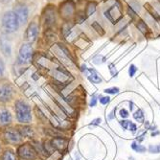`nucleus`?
Returning a JSON list of instances; mask_svg holds the SVG:
<instances>
[{
  "mask_svg": "<svg viewBox=\"0 0 160 160\" xmlns=\"http://www.w3.org/2000/svg\"><path fill=\"white\" fill-rule=\"evenodd\" d=\"M19 20L14 11L6 12L2 16V30L5 34H12L15 32L19 27Z\"/></svg>",
  "mask_w": 160,
  "mask_h": 160,
  "instance_id": "f257e3e1",
  "label": "nucleus"
},
{
  "mask_svg": "<svg viewBox=\"0 0 160 160\" xmlns=\"http://www.w3.org/2000/svg\"><path fill=\"white\" fill-rule=\"evenodd\" d=\"M15 111H16V118L20 123L26 124L31 122L32 114L31 109L27 103L23 101H17L15 103Z\"/></svg>",
  "mask_w": 160,
  "mask_h": 160,
  "instance_id": "f03ea898",
  "label": "nucleus"
},
{
  "mask_svg": "<svg viewBox=\"0 0 160 160\" xmlns=\"http://www.w3.org/2000/svg\"><path fill=\"white\" fill-rule=\"evenodd\" d=\"M59 15L65 21H69L74 16L75 13V3L73 0H64L59 6Z\"/></svg>",
  "mask_w": 160,
  "mask_h": 160,
  "instance_id": "7ed1b4c3",
  "label": "nucleus"
},
{
  "mask_svg": "<svg viewBox=\"0 0 160 160\" xmlns=\"http://www.w3.org/2000/svg\"><path fill=\"white\" fill-rule=\"evenodd\" d=\"M33 57V47L30 43H24L21 45L18 53V63L26 64L31 62Z\"/></svg>",
  "mask_w": 160,
  "mask_h": 160,
  "instance_id": "20e7f679",
  "label": "nucleus"
},
{
  "mask_svg": "<svg viewBox=\"0 0 160 160\" xmlns=\"http://www.w3.org/2000/svg\"><path fill=\"white\" fill-rule=\"evenodd\" d=\"M106 17L108 19L109 21L112 22L113 24L117 23L119 20H121L123 18V14L122 10L119 4H114L111 7H109L106 11L105 12Z\"/></svg>",
  "mask_w": 160,
  "mask_h": 160,
  "instance_id": "39448f33",
  "label": "nucleus"
},
{
  "mask_svg": "<svg viewBox=\"0 0 160 160\" xmlns=\"http://www.w3.org/2000/svg\"><path fill=\"white\" fill-rule=\"evenodd\" d=\"M43 22L45 28L49 29L55 25L56 23V14H55V9L53 6H48L43 14Z\"/></svg>",
  "mask_w": 160,
  "mask_h": 160,
  "instance_id": "423d86ee",
  "label": "nucleus"
},
{
  "mask_svg": "<svg viewBox=\"0 0 160 160\" xmlns=\"http://www.w3.org/2000/svg\"><path fill=\"white\" fill-rule=\"evenodd\" d=\"M18 154L20 155L21 158L27 159V160H33L36 158L37 154L35 149L29 144H24L18 148Z\"/></svg>",
  "mask_w": 160,
  "mask_h": 160,
  "instance_id": "0eeeda50",
  "label": "nucleus"
},
{
  "mask_svg": "<svg viewBox=\"0 0 160 160\" xmlns=\"http://www.w3.org/2000/svg\"><path fill=\"white\" fill-rule=\"evenodd\" d=\"M14 12L18 18L19 23H25L27 21L28 16H29V10L26 7V5L17 4L14 9Z\"/></svg>",
  "mask_w": 160,
  "mask_h": 160,
  "instance_id": "6e6552de",
  "label": "nucleus"
},
{
  "mask_svg": "<svg viewBox=\"0 0 160 160\" xmlns=\"http://www.w3.org/2000/svg\"><path fill=\"white\" fill-rule=\"evenodd\" d=\"M38 35V25L37 24V22L33 21L29 24L27 30H26V39L29 42H34Z\"/></svg>",
  "mask_w": 160,
  "mask_h": 160,
  "instance_id": "1a4fd4ad",
  "label": "nucleus"
},
{
  "mask_svg": "<svg viewBox=\"0 0 160 160\" xmlns=\"http://www.w3.org/2000/svg\"><path fill=\"white\" fill-rule=\"evenodd\" d=\"M4 137L10 143H19L21 140V134L19 133L15 128L6 129L4 132Z\"/></svg>",
  "mask_w": 160,
  "mask_h": 160,
  "instance_id": "9d476101",
  "label": "nucleus"
},
{
  "mask_svg": "<svg viewBox=\"0 0 160 160\" xmlns=\"http://www.w3.org/2000/svg\"><path fill=\"white\" fill-rule=\"evenodd\" d=\"M0 48H1L2 53L9 57L12 54V45H11V41L8 38L6 35H2L0 37Z\"/></svg>",
  "mask_w": 160,
  "mask_h": 160,
  "instance_id": "9b49d317",
  "label": "nucleus"
},
{
  "mask_svg": "<svg viewBox=\"0 0 160 160\" xmlns=\"http://www.w3.org/2000/svg\"><path fill=\"white\" fill-rule=\"evenodd\" d=\"M12 87L9 84H0V101L7 102L12 98Z\"/></svg>",
  "mask_w": 160,
  "mask_h": 160,
  "instance_id": "f8f14e48",
  "label": "nucleus"
},
{
  "mask_svg": "<svg viewBox=\"0 0 160 160\" xmlns=\"http://www.w3.org/2000/svg\"><path fill=\"white\" fill-rule=\"evenodd\" d=\"M136 27L144 36H148L149 34H151V30L149 29L147 24L142 20V19H139V20L136 22Z\"/></svg>",
  "mask_w": 160,
  "mask_h": 160,
  "instance_id": "ddd939ff",
  "label": "nucleus"
},
{
  "mask_svg": "<svg viewBox=\"0 0 160 160\" xmlns=\"http://www.w3.org/2000/svg\"><path fill=\"white\" fill-rule=\"evenodd\" d=\"M12 122V115L9 111H0V124L1 125H8Z\"/></svg>",
  "mask_w": 160,
  "mask_h": 160,
  "instance_id": "4468645a",
  "label": "nucleus"
},
{
  "mask_svg": "<svg viewBox=\"0 0 160 160\" xmlns=\"http://www.w3.org/2000/svg\"><path fill=\"white\" fill-rule=\"evenodd\" d=\"M54 76H55V78L58 80V81L62 82V83H64V82H66L69 80V75L66 74L63 71H61V70H55Z\"/></svg>",
  "mask_w": 160,
  "mask_h": 160,
  "instance_id": "2eb2a0df",
  "label": "nucleus"
},
{
  "mask_svg": "<svg viewBox=\"0 0 160 160\" xmlns=\"http://www.w3.org/2000/svg\"><path fill=\"white\" fill-rule=\"evenodd\" d=\"M88 71L90 72V74L88 75V80H89V81H90L91 83H93V84H100V83L102 82L101 77H100V76L96 73L95 70H93V69H88Z\"/></svg>",
  "mask_w": 160,
  "mask_h": 160,
  "instance_id": "dca6fc26",
  "label": "nucleus"
},
{
  "mask_svg": "<svg viewBox=\"0 0 160 160\" xmlns=\"http://www.w3.org/2000/svg\"><path fill=\"white\" fill-rule=\"evenodd\" d=\"M96 7H97V2H95V1L88 2V4L86 5V9H85L86 16H89V15H91L92 14H94L95 11H96Z\"/></svg>",
  "mask_w": 160,
  "mask_h": 160,
  "instance_id": "f3484780",
  "label": "nucleus"
},
{
  "mask_svg": "<svg viewBox=\"0 0 160 160\" xmlns=\"http://www.w3.org/2000/svg\"><path fill=\"white\" fill-rule=\"evenodd\" d=\"M52 144H53V147H55L58 149H63L64 147L66 146V141L62 138H57L53 140Z\"/></svg>",
  "mask_w": 160,
  "mask_h": 160,
  "instance_id": "a211bd4d",
  "label": "nucleus"
},
{
  "mask_svg": "<svg viewBox=\"0 0 160 160\" xmlns=\"http://www.w3.org/2000/svg\"><path fill=\"white\" fill-rule=\"evenodd\" d=\"M145 8L148 10V12L149 13H151L152 14V15H153V17H154L155 19H156V20H158V21H160V15H158V13H156L155 11H154V8L151 6V5H149V4H146L145 5Z\"/></svg>",
  "mask_w": 160,
  "mask_h": 160,
  "instance_id": "6ab92c4d",
  "label": "nucleus"
},
{
  "mask_svg": "<svg viewBox=\"0 0 160 160\" xmlns=\"http://www.w3.org/2000/svg\"><path fill=\"white\" fill-rule=\"evenodd\" d=\"M85 13L84 11H79L76 14V21L78 23H83L85 20Z\"/></svg>",
  "mask_w": 160,
  "mask_h": 160,
  "instance_id": "aec40b11",
  "label": "nucleus"
},
{
  "mask_svg": "<svg viewBox=\"0 0 160 160\" xmlns=\"http://www.w3.org/2000/svg\"><path fill=\"white\" fill-rule=\"evenodd\" d=\"M133 117L137 122H140V123L144 122V114H143V111L141 110V109H138L136 112H134Z\"/></svg>",
  "mask_w": 160,
  "mask_h": 160,
  "instance_id": "412c9836",
  "label": "nucleus"
},
{
  "mask_svg": "<svg viewBox=\"0 0 160 160\" xmlns=\"http://www.w3.org/2000/svg\"><path fill=\"white\" fill-rule=\"evenodd\" d=\"M2 160H16V157L15 155V154L11 151H7L4 153L3 156H2Z\"/></svg>",
  "mask_w": 160,
  "mask_h": 160,
  "instance_id": "4be33fe9",
  "label": "nucleus"
},
{
  "mask_svg": "<svg viewBox=\"0 0 160 160\" xmlns=\"http://www.w3.org/2000/svg\"><path fill=\"white\" fill-rule=\"evenodd\" d=\"M92 27H93V29L95 30V31L100 35V36H104L105 35V30L102 28V26H100V24L98 23V22H93L92 23Z\"/></svg>",
  "mask_w": 160,
  "mask_h": 160,
  "instance_id": "5701e85b",
  "label": "nucleus"
},
{
  "mask_svg": "<svg viewBox=\"0 0 160 160\" xmlns=\"http://www.w3.org/2000/svg\"><path fill=\"white\" fill-rule=\"evenodd\" d=\"M132 149H134V151L137 152V153H144V152H146V148L144 146L137 145L135 142H133L132 144Z\"/></svg>",
  "mask_w": 160,
  "mask_h": 160,
  "instance_id": "b1692460",
  "label": "nucleus"
},
{
  "mask_svg": "<svg viewBox=\"0 0 160 160\" xmlns=\"http://www.w3.org/2000/svg\"><path fill=\"white\" fill-rule=\"evenodd\" d=\"M149 152L152 153V154H158L160 153V144L157 145V146H153L151 145L149 148Z\"/></svg>",
  "mask_w": 160,
  "mask_h": 160,
  "instance_id": "393cba45",
  "label": "nucleus"
},
{
  "mask_svg": "<svg viewBox=\"0 0 160 160\" xmlns=\"http://www.w3.org/2000/svg\"><path fill=\"white\" fill-rule=\"evenodd\" d=\"M120 89L118 87H110V88H106L105 89V92L107 94H117L119 93Z\"/></svg>",
  "mask_w": 160,
  "mask_h": 160,
  "instance_id": "a878e982",
  "label": "nucleus"
},
{
  "mask_svg": "<svg viewBox=\"0 0 160 160\" xmlns=\"http://www.w3.org/2000/svg\"><path fill=\"white\" fill-rule=\"evenodd\" d=\"M108 68H109V71H110L112 77H116V76L118 75V72H117V70H116V68H115V65H114L113 63H110V64H109V65H108Z\"/></svg>",
  "mask_w": 160,
  "mask_h": 160,
  "instance_id": "bb28decb",
  "label": "nucleus"
},
{
  "mask_svg": "<svg viewBox=\"0 0 160 160\" xmlns=\"http://www.w3.org/2000/svg\"><path fill=\"white\" fill-rule=\"evenodd\" d=\"M105 61H106V58H105L104 57H102V56H97V57H95V58H94L93 63H96V64H100V63H104Z\"/></svg>",
  "mask_w": 160,
  "mask_h": 160,
  "instance_id": "cd10ccee",
  "label": "nucleus"
},
{
  "mask_svg": "<svg viewBox=\"0 0 160 160\" xmlns=\"http://www.w3.org/2000/svg\"><path fill=\"white\" fill-rule=\"evenodd\" d=\"M136 71H137V68H136V66H135V65L132 64L131 66H129V69H128V74H129V76H131V77H133Z\"/></svg>",
  "mask_w": 160,
  "mask_h": 160,
  "instance_id": "c85d7f7f",
  "label": "nucleus"
},
{
  "mask_svg": "<svg viewBox=\"0 0 160 160\" xmlns=\"http://www.w3.org/2000/svg\"><path fill=\"white\" fill-rule=\"evenodd\" d=\"M109 102H110V98L109 97H100V103H101L102 105H106L108 104Z\"/></svg>",
  "mask_w": 160,
  "mask_h": 160,
  "instance_id": "c756f323",
  "label": "nucleus"
},
{
  "mask_svg": "<svg viewBox=\"0 0 160 160\" xmlns=\"http://www.w3.org/2000/svg\"><path fill=\"white\" fill-rule=\"evenodd\" d=\"M131 121H120V125H121L125 129H128V128H129V125H131Z\"/></svg>",
  "mask_w": 160,
  "mask_h": 160,
  "instance_id": "7c9ffc66",
  "label": "nucleus"
},
{
  "mask_svg": "<svg viewBox=\"0 0 160 160\" xmlns=\"http://www.w3.org/2000/svg\"><path fill=\"white\" fill-rule=\"evenodd\" d=\"M128 14L129 15V16H131L132 19H134L135 16H136V13L133 11L132 8H131V7H128Z\"/></svg>",
  "mask_w": 160,
  "mask_h": 160,
  "instance_id": "2f4dec72",
  "label": "nucleus"
},
{
  "mask_svg": "<svg viewBox=\"0 0 160 160\" xmlns=\"http://www.w3.org/2000/svg\"><path fill=\"white\" fill-rule=\"evenodd\" d=\"M120 116L123 117V118H127L128 116V112L126 110V109L122 108V109H120Z\"/></svg>",
  "mask_w": 160,
  "mask_h": 160,
  "instance_id": "473e14b6",
  "label": "nucleus"
},
{
  "mask_svg": "<svg viewBox=\"0 0 160 160\" xmlns=\"http://www.w3.org/2000/svg\"><path fill=\"white\" fill-rule=\"evenodd\" d=\"M4 70H5V66H4V63L0 59V78H1L4 74Z\"/></svg>",
  "mask_w": 160,
  "mask_h": 160,
  "instance_id": "72a5a7b5",
  "label": "nucleus"
},
{
  "mask_svg": "<svg viewBox=\"0 0 160 160\" xmlns=\"http://www.w3.org/2000/svg\"><path fill=\"white\" fill-rule=\"evenodd\" d=\"M100 124H101V119H100V118H96V119H94L93 121H92V123L90 124V126H98Z\"/></svg>",
  "mask_w": 160,
  "mask_h": 160,
  "instance_id": "f704fd0d",
  "label": "nucleus"
},
{
  "mask_svg": "<svg viewBox=\"0 0 160 160\" xmlns=\"http://www.w3.org/2000/svg\"><path fill=\"white\" fill-rule=\"evenodd\" d=\"M97 104V97L94 95L92 96V99H91V102H90V106H95Z\"/></svg>",
  "mask_w": 160,
  "mask_h": 160,
  "instance_id": "c9c22d12",
  "label": "nucleus"
},
{
  "mask_svg": "<svg viewBox=\"0 0 160 160\" xmlns=\"http://www.w3.org/2000/svg\"><path fill=\"white\" fill-rule=\"evenodd\" d=\"M128 128L131 129V131H132V132H136V129H137L136 125H135V124H133V123H131V125H129V128Z\"/></svg>",
  "mask_w": 160,
  "mask_h": 160,
  "instance_id": "e433bc0d",
  "label": "nucleus"
},
{
  "mask_svg": "<svg viewBox=\"0 0 160 160\" xmlns=\"http://www.w3.org/2000/svg\"><path fill=\"white\" fill-rule=\"evenodd\" d=\"M115 112H116V108H114V109H113V111H112L110 114H109L108 119H110V120H111V119H113V118H114V115H115V114H114Z\"/></svg>",
  "mask_w": 160,
  "mask_h": 160,
  "instance_id": "4c0bfd02",
  "label": "nucleus"
},
{
  "mask_svg": "<svg viewBox=\"0 0 160 160\" xmlns=\"http://www.w3.org/2000/svg\"><path fill=\"white\" fill-rule=\"evenodd\" d=\"M11 1H12V0H0V3H1V4H8Z\"/></svg>",
  "mask_w": 160,
  "mask_h": 160,
  "instance_id": "58836bf2",
  "label": "nucleus"
},
{
  "mask_svg": "<svg viewBox=\"0 0 160 160\" xmlns=\"http://www.w3.org/2000/svg\"><path fill=\"white\" fill-rule=\"evenodd\" d=\"M129 108H131V111L133 109V104H132V102L129 103Z\"/></svg>",
  "mask_w": 160,
  "mask_h": 160,
  "instance_id": "ea45409f",
  "label": "nucleus"
},
{
  "mask_svg": "<svg viewBox=\"0 0 160 160\" xmlns=\"http://www.w3.org/2000/svg\"><path fill=\"white\" fill-rule=\"evenodd\" d=\"M157 134H159V132H156L153 133V134H152V136H155V135H157Z\"/></svg>",
  "mask_w": 160,
  "mask_h": 160,
  "instance_id": "a19ab883",
  "label": "nucleus"
},
{
  "mask_svg": "<svg viewBox=\"0 0 160 160\" xmlns=\"http://www.w3.org/2000/svg\"><path fill=\"white\" fill-rule=\"evenodd\" d=\"M158 1H159V3H160V0H158Z\"/></svg>",
  "mask_w": 160,
  "mask_h": 160,
  "instance_id": "79ce46f5",
  "label": "nucleus"
}]
</instances>
